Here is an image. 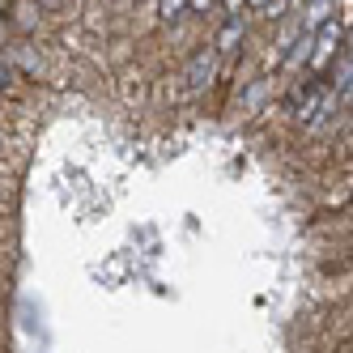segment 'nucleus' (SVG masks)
<instances>
[{
  "instance_id": "1",
  "label": "nucleus",
  "mask_w": 353,
  "mask_h": 353,
  "mask_svg": "<svg viewBox=\"0 0 353 353\" xmlns=\"http://www.w3.org/2000/svg\"><path fill=\"white\" fill-rule=\"evenodd\" d=\"M341 43H345V30H341V17H332V21H323V26L315 30V47H311V60H307V68H311V72H323L327 64H332V60L341 56Z\"/></svg>"
},
{
  "instance_id": "2",
  "label": "nucleus",
  "mask_w": 353,
  "mask_h": 353,
  "mask_svg": "<svg viewBox=\"0 0 353 353\" xmlns=\"http://www.w3.org/2000/svg\"><path fill=\"white\" fill-rule=\"evenodd\" d=\"M217 52H213V43L209 47H200V52L188 60V68H183V81H188V90L192 94H200V90H209L213 85V77H217Z\"/></svg>"
},
{
  "instance_id": "3",
  "label": "nucleus",
  "mask_w": 353,
  "mask_h": 353,
  "mask_svg": "<svg viewBox=\"0 0 353 353\" xmlns=\"http://www.w3.org/2000/svg\"><path fill=\"white\" fill-rule=\"evenodd\" d=\"M319 103H323V85H307V90H298L294 98H290V115L294 119H302V123H315L323 111H319Z\"/></svg>"
},
{
  "instance_id": "4",
  "label": "nucleus",
  "mask_w": 353,
  "mask_h": 353,
  "mask_svg": "<svg viewBox=\"0 0 353 353\" xmlns=\"http://www.w3.org/2000/svg\"><path fill=\"white\" fill-rule=\"evenodd\" d=\"M243 39H247V26H243V13L239 17H225L221 21V30H217V39H213V52L225 60V56H239V47H243Z\"/></svg>"
},
{
  "instance_id": "5",
  "label": "nucleus",
  "mask_w": 353,
  "mask_h": 353,
  "mask_svg": "<svg viewBox=\"0 0 353 353\" xmlns=\"http://www.w3.org/2000/svg\"><path fill=\"white\" fill-rule=\"evenodd\" d=\"M9 13H13V17H9V26H13L17 34H30L39 21H43V5H39V0H13Z\"/></svg>"
},
{
  "instance_id": "6",
  "label": "nucleus",
  "mask_w": 353,
  "mask_h": 353,
  "mask_svg": "<svg viewBox=\"0 0 353 353\" xmlns=\"http://www.w3.org/2000/svg\"><path fill=\"white\" fill-rule=\"evenodd\" d=\"M336 17V0H307V9H302V30H319L323 21Z\"/></svg>"
},
{
  "instance_id": "7",
  "label": "nucleus",
  "mask_w": 353,
  "mask_h": 353,
  "mask_svg": "<svg viewBox=\"0 0 353 353\" xmlns=\"http://www.w3.org/2000/svg\"><path fill=\"white\" fill-rule=\"evenodd\" d=\"M336 94L353 103V60H345V68L336 72Z\"/></svg>"
},
{
  "instance_id": "8",
  "label": "nucleus",
  "mask_w": 353,
  "mask_h": 353,
  "mask_svg": "<svg viewBox=\"0 0 353 353\" xmlns=\"http://www.w3.org/2000/svg\"><path fill=\"white\" fill-rule=\"evenodd\" d=\"M158 13H162V21H174V17H183V13H188V0H162Z\"/></svg>"
},
{
  "instance_id": "9",
  "label": "nucleus",
  "mask_w": 353,
  "mask_h": 353,
  "mask_svg": "<svg viewBox=\"0 0 353 353\" xmlns=\"http://www.w3.org/2000/svg\"><path fill=\"white\" fill-rule=\"evenodd\" d=\"M13 60L26 68V72H39V56H30V52H13Z\"/></svg>"
},
{
  "instance_id": "10",
  "label": "nucleus",
  "mask_w": 353,
  "mask_h": 353,
  "mask_svg": "<svg viewBox=\"0 0 353 353\" xmlns=\"http://www.w3.org/2000/svg\"><path fill=\"white\" fill-rule=\"evenodd\" d=\"M243 9H247V0H221V13L225 17H239Z\"/></svg>"
},
{
  "instance_id": "11",
  "label": "nucleus",
  "mask_w": 353,
  "mask_h": 353,
  "mask_svg": "<svg viewBox=\"0 0 353 353\" xmlns=\"http://www.w3.org/2000/svg\"><path fill=\"white\" fill-rule=\"evenodd\" d=\"M9 81H13V64H9L5 56H0V90H5Z\"/></svg>"
},
{
  "instance_id": "12",
  "label": "nucleus",
  "mask_w": 353,
  "mask_h": 353,
  "mask_svg": "<svg viewBox=\"0 0 353 353\" xmlns=\"http://www.w3.org/2000/svg\"><path fill=\"white\" fill-rule=\"evenodd\" d=\"M9 34H13V26H9V17H5V13H0V47H5V43H9Z\"/></svg>"
},
{
  "instance_id": "13",
  "label": "nucleus",
  "mask_w": 353,
  "mask_h": 353,
  "mask_svg": "<svg viewBox=\"0 0 353 353\" xmlns=\"http://www.w3.org/2000/svg\"><path fill=\"white\" fill-rule=\"evenodd\" d=\"M213 0H188V13H209Z\"/></svg>"
},
{
  "instance_id": "14",
  "label": "nucleus",
  "mask_w": 353,
  "mask_h": 353,
  "mask_svg": "<svg viewBox=\"0 0 353 353\" xmlns=\"http://www.w3.org/2000/svg\"><path fill=\"white\" fill-rule=\"evenodd\" d=\"M272 0H247V9H268Z\"/></svg>"
},
{
  "instance_id": "15",
  "label": "nucleus",
  "mask_w": 353,
  "mask_h": 353,
  "mask_svg": "<svg viewBox=\"0 0 353 353\" xmlns=\"http://www.w3.org/2000/svg\"><path fill=\"white\" fill-rule=\"evenodd\" d=\"M345 52H349V60H353V30L345 34Z\"/></svg>"
},
{
  "instance_id": "16",
  "label": "nucleus",
  "mask_w": 353,
  "mask_h": 353,
  "mask_svg": "<svg viewBox=\"0 0 353 353\" xmlns=\"http://www.w3.org/2000/svg\"><path fill=\"white\" fill-rule=\"evenodd\" d=\"M9 5H13V0H0V13H5V9H9Z\"/></svg>"
},
{
  "instance_id": "17",
  "label": "nucleus",
  "mask_w": 353,
  "mask_h": 353,
  "mask_svg": "<svg viewBox=\"0 0 353 353\" xmlns=\"http://www.w3.org/2000/svg\"><path fill=\"white\" fill-rule=\"evenodd\" d=\"M0 149H5V137H0Z\"/></svg>"
},
{
  "instance_id": "18",
  "label": "nucleus",
  "mask_w": 353,
  "mask_h": 353,
  "mask_svg": "<svg viewBox=\"0 0 353 353\" xmlns=\"http://www.w3.org/2000/svg\"><path fill=\"white\" fill-rule=\"evenodd\" d=\"M349 209H353V205H349Z\"/></svg>"
}]
</instances>
